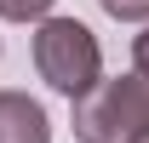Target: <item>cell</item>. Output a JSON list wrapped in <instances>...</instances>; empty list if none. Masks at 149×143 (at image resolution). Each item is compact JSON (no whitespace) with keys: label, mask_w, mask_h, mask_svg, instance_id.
Listing matches in <instances>:
<instances>
[{"label":"cell","mask_w":149,"mask_h":143,"mask_svg":"<svg viewBox=\"0 0 149 143\" xmlns=\"http://www.w3.org/2000/svg\"><path fill=\"white\" fill-rule=\"evenodd\" d=\"M74 137L80 143H138L149 137V74L97 80L74 97Z\"/></svg>","instance_id":"obj_1"},{"label":"cell","mask_w":149,"mask_h":143,"mask_svg":"<svg viewBox=\"0 0 149 143\" xmlns=\"http://www.w3.org/2000/svg\"><path fill=\"white\" fill-rule=\"evenodd\" d=\"M35 69L40 80L63 97H86V92L103 80V52H97V35L74 17H40L35 29Z\"/></svg>","instance_id":"obj_2"},{"label":"cell","mask_w":149,"mask_h":143,"mask_svg":"<svg viewBox=\"0 0 149 143\" xmlns=\"http://www.w3.org/2000/svg\"><path fill=\"white\" fill-rule=\"evenodd\" d=\"M0 143H52V120L29 92H0Z\"/></svg>","instance_id":"obj_3"},{"label":"cell","mask_w":149,"mask_h":143,"mask_svg":"<svg viewBox=\"0 0 149 143\" xmlns=\"http://www.w3.org/2000/svg\"><path fill=\"white\" fill-rule=\"evenodd\" d=\"M52 12V0H0V17L6 23H40Z\"/></svg>","instance_id":"obj_4"},{"label":"cell","mask_w":149,"mask_h":143,"mask_svg":"<svg viewBox=\"0 0 149 143\" xmlns=\"http://www.w3.org/2000/svg\"><path fill=\"white\" fill-rule=\"evenodd\" d=\"M103 12L120 23H149V0H103Z\"/></svg>","instance_id":"obj_5"},{"label":"cell","mask_w":149,"mask_h":143,"mask_svg":"<svg viewBox=\"0 0 149 143\" xmlns=\"http://www.w3.org/2000/svg\"><path fill=\"white\" fill-rule=\"evenodd\" d=\"M132 63H138V74H149V29L132 40Z\"/></svg>","instance_id":"obj_6"},{"label":"cell","mask_w":149,"mask_h":143,"mask_svg":"<svg viewBox=\"0 0 149 143\" xmlns=\"http://www.w3.org/2000/svg\"><path fill=\"white\" fill-rule=\"evenodd\" d=\"M138 143H149V137H138Z\"/></svg>","instance_id":"obj_7"}]
</instances>
